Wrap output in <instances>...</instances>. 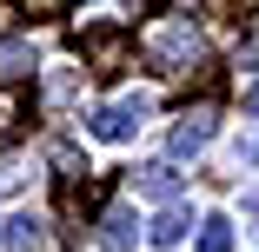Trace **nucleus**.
Instances as JSON below:
<instances>
[{
    "label": "nucleus",
    "mask_w": 259,
    "mask_h": 252,
    "mask_svg": "<svg viewBox=\"0 0 259 252\" xmlns=\"http://www.w3.org/2000/svg\"><path fill=\"white\" fill-rule=\"evenodd\" d=\"M140 46H146V60L160 67L166 80H186V73H199V67H206V40H199V27H193V20H153Z\"/></svg>",
    "instance_id": "nucleus-1"
},
{
    "label": "nucleus",
    "mask_w": 259,
    "mask_h": 252,
    "mask_svg": "<svg viewBox=\"0 0 259 252\" xmlns=\"http://www.w3.org/2000/svg\"><path fill=\"white\" fill-rule=\"evenodd\" d=\"M146 120H153V93H120V99H107V107L87 113V133L93 139H133Z\"/></svg>",
    "instance_id": "nucleus-2"
},
{
    "label": "nucleus",
    "mask_w": 259,
    "mask_h": 252,
    "mask_svg": "<svg viewBox=\"0 0 259 252\" xmlns=\"http://www.w3.org/2000/svg\"><path fill=\"white\" fill-rule=\"evenodd\" d=\"M206 139H213V107H186V113L173 120V160L206 153Z\"/></svg>",
    "instance_id": "nucleus-3"
},
{
    "label": "nucleus",
    "mask_w": 259,
    "mask_h": 252,
    "mask_svg": "<svg viewBox=\"0 0 259 252\" xmlns=\"http://www.w3.org/2000/svg\"><path fill=\"white\" fill-rule=\"evenodd\" d=\"M0 245H7V252H47V245H54V226H47L40 213H14L7 232H0Z\"/></svg>",
    "instance_id": "nucleus-4"
},
{
    "label": "nucleus",
    "mask_w": 259,
    "mask_h": 252,
    "mask_svg": "<svg viewBox=\"0 0 259 252\" xmlns=\"http://www.w3.org/2000/svg\"><path fill=\"white\" fill-rule=\"evenodd\" d=\"M126 54H133V40H126V33H107V27H93V33H87V67H93V73H120Z\"/></svg>",
    "instance_id": "nucleus-5"
},
{
    "label": "nucleus",
    "mask_w": 259,
    "mask_h": 252,
    "mask_svg": "<svg viewBox=\"0 0 259 252\" xmlns=\"http://www.w3.org/2000/svg\"><path fill=\"white\" fill-rule=\"evenodd\" d=\"M133 186H140V199H180V166L173 160H160V166H146V173H133Z\"/></svg>",
    "instance_id": "nucleus-6"
},
{
    "label": "nucleus",
    "mask_w": 259,
    "mask_h": 252,
    "mask_svg": "<svg viewBox=\"0 0 259 252\" xmlns=\"http://www.w3.org/2000/svg\"><path fill=\"white\" fill-rule=\"evenodd\" d=\"M100 239H107L113 252H133V245H140V219H133L126 206H113L107 219H100Z\"/></svg>",
    "instance_id": "nucleus-7"
},
{
    "label": "nucleus",
    "mask_w": 259,
    "mask_h": 252,
    "mask_svg": "<svg viewBox=\"0 0 259 252\" xmlns=\"http://www.w3.org/2000/svg\"><path fill=\"white\" fill-rule=\"evenodd\" d=\"M27 126V93L20 86H0V146H14Z\"/></svg>",
    "instance_id": "nucleus-8"
},
{
    "label": "nucleus",
    "mask_w": 259,
    "mask_h": 252,
    "mask_svg": "<svg viewBox=\"0 0 259 252\" xmlns=\"http://www.w3.org/2000/svg\"><path fill=\"white\" fill-rule=\"evenodd\" d=\"M186 226H193V219H186V206H180V199H166V213L153 219V232H146V239H153V245H180V239H186Z\"/></svg>",
    "instance_id": "nucleus-9"
},
{
    "label": "nucleus",
    "mask_w": 259,
    "mask_h": 252,
    "mask_svg": "<svg viewBox=\"0 0 259 252\" xmlns=\"http://www.w3.org/2000/svg\"><path fill=\"white\" fill-rule=\"evenodd\" d=\"M199 252H233V226L226 219H199Z\"/></svg>",
    "instance_id": "nucleus-10"
},
{
    "label": "nucleus",
    "mask_w": 259,
    "mask_h": 252,
    "mask_svg": "<svg viewBox=\"0 0 259 252\" xmlns=\"http://www.w3.org/2000/svg\"><path fill=\"white\" fill-rule=\"evenodd\" d=\"M54 166H60V179H80V153L73 146H54Z\"/></svg>",
    "instance_id": "nucleus-11"
},
{
    "label": "nucleus",
    "mask_w": 259,
    "mask_h": 252,
    "mask_svg": "<svg viewBox=\"0 0 259 252\" xmlns=\"http://www.w3.org/2000/svg\"><path fill=\"white\" fill-rule=\"evenodd\" d=\"M67 7H73V0H27V14H33V20H40V14H67Z\"/></svg>",
    "instance_id": "nucleus-12"
},
{
    "label": "nucleus",
    "mask_w": 259,
    "mask_h": 252,
    "mask_svg": "<svg viewBox=\"0 0 259 252\" xmlns=\"http://www.w3.org/2000/svg\"><path fill=\"white\" fill-rule=\"evenodd\" d=\"M239 166H259V133H246V139H239Z\"/></svg>",
    "instance_id": "nucleus-13"
},
{
    "label": "nucleus",
    "mask_w": 259,
    "mask_h": 252,
    "mask_svg": "<svg viewBox=\"0 0 259 252\" xmlns=\"http://www.w3.org/2000/svg\"><path fill=\"white\" fill-rule=\"evenodd\" d=\"M246 107H252V113H259V86H252V93H246Z\"/></svg>",
    "instance_id": "nucleus-14"
},
{
    "label": "nucleus",
    "mask_w": 259,
    "mask_h": 252,
    "mask_svg": "<svg viewBox=\"0 0 259 252\" xmlns=\"http://www.w3.org/2000/svg\"><path fill=\"white\" fill-rule=\"evenodd\" d=\"M233 7H259V0H233Z\"/></svg>",
    "instance_id": "nucleus-15"
}]
</instances>
